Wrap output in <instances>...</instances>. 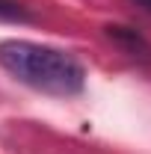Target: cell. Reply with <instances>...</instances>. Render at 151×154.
Listing matches in <instances>:
<instances>
[{
  "label": "cell",
  "mask_w": 151,
  "mask_h": 154,
  "mask_svg": "<svg viewBox=\"0 0 151 154\" xmlns=\"http://www.w3.org/2000/svg\"><path fill=\"white\" fill-rule=\"evenodd\" d=\"M0 68L9 71L18 83L54 98L80 95L86 86V68L74 54L39 42H0Z\"/></svg>",
  "instance_id": "cell-1"
},
{
  "label": "cell",
  "mask_w": 151,
  "mask_h": 154,
  "mask_svg": "<svg viewBox=\"0 0 151 154\" xmlns=\"http://www.w3.org/2000/svg\"><path fill=\"white\" fill-rule=\"evenodd\" d=\"M133 3H136L139 9H145V12H148V15H151V0H133Z\"/></svg>",
  "instance_id": "cell-4"
},
{
  "label": "cell",
  "mask_w": 151,
  "mask_h": 154,
  "mask_svg": "<svg viewBox=\"0 0 151 154\" xmlns=\"http://www.w3.org/2000/svg\"><path fill=\"white\" fill-rule=\"evenodd\" d=\"M0 21H9V24H30L33 12L18 3V0H0Z\"/></svg>",
  "instance_id": "cell-3"
},
{
  "label": "cell",
  "mask_w": 151,
  "mask_h": 154,
  "mask_svg": "<svg viewBox=\"0 0 151 154\" xmlns=\"http://www.w3.org/2000/svg\"><path fill=\"white\" fill-rule=\"evenodd\" d=\"M104 36L113 42L122 54H128L131 59L142 62V65H151V42L136 27H128V24H107L104 27Z\"/></svg>",
  "instance_id": "cell-2"
}]
</instances>
